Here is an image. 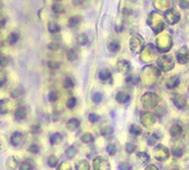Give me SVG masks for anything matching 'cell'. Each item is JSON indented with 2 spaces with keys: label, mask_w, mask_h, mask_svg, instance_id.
Returning <instances> with one entry per match:
<instances>
[{
  "label": "cell",
  "mask_w": 189,
  "mask_h": 170,
  "mask_svg": "<svg viewBox=\"0 0 189 170\" xmlns=\"http://www.w3.org/2000/svg\"><path fill=\"white\" fill-rule=\"evenodd\" d=\"M5 25H6V21L5 19H0V30H2L5 27Z\"/></svg>",
  "instance_id": "49"
},
{
  "label": "cell",
  "mask_w": 189,
  "mask_h": 170,
  "mask_svg": "<svg viewBox=\"0 0 189 170\" xmlns=\"http://www.w3.org/2000/svg\"><path fill=\"white\" fill-rule=\"evenodd\" d=\"M58 170H73V169H71L69 163L67 162V161H65V162L60 163L59 167H58Z\"/></svg>",
  "instance_id": "36"
},
{
  "label": "cell",
  "mask_w": 189,
  "mask_h": 170,
  "mask_svg": "<svg viewBox=\"0 0 189 170\" xmlns=\"http://www.w3.org/2000/svg\"><path fill=\"white\" fill-rule=\"evenodd\" d=\"M112 133H113V129L111 127H105V128H103L101 131V134L103 136H110Z\"/></svg>",
  "instance_id": "41"
},
{
  "label": "cell",
  "mask_w": 189,
  "mask_h": 170,
  "mask_svg": "<svg viewBox=\"0 0 189 170\" xmlns=\"http://www.w3.org/2000/svg\"><path fill=\"white\" fill-rule=\"evenodd\" d=\"M179 6H180L182 9H188L189 2L187 1V0H179Z\"/></svg>",
  "instance_id": "44"
},
{
  "label": "cell",
  "mask_w": 189,
  "mask_h": 170,
  "mask_svg": "<svg viewBox=\"0 0 189 170\" xmlns=\"http://www.w3.org/2000/svg\"><path fill=\"white\" fill-rule=\"evenodd\" d=\"M126 151L128 153H133L135 151V145H134L133 143H128L126 145Z\"/></svg>",
  "instance_id": "48"
},
{
  "label": "cell",
  "mask_w": 189,
  "mask_h": 170,
  "mask_svg": "<svg viewBox=\"0 0 189 170\" xmlns=\"http://www.w3.org/2000/svg\"><path fill=\"white\" fill-rule=\"evenodd\" d=\"M99 77H100V80L105 82V81H108L111 78V73H110V70L109 69H102L100 70V73H99Z\"/></svg>",
  "instance_id": "14"
},
{
  "label": "cell",
  "mask_w": 189,
  "mask_h": 170,
  "mask_svg": "<svg viewBox=\"0 0 189 170\" xmlns=\"http://www.w3.org/2000/svg\"><path fill=\"white\" fill-rule=\"evenodd\" d=\"M92 100H93V102H95V103H100L102 101V94L99 93V92L94 93L93 94V97H92Z\"/></svg>",
  "instance_id": "37"
},
{
  "label": "cell",
  "mask_w": 189,
  "mask_h": 170,
  "mask_svg": "<svg viewBox=\"0 0 189 170\" xmlns=\"http://www.w3.org/2000/svg\"><path fill=\"white\" fill-rule=\"evenodd\" d=\"M24 143V135L23 133L21 132H15L11 134L10 136V144L15 147H18V146H22Z\"/></svg>",
  "instance_id": "2"
},
{
  "label": "cell",
  "mask_w": 189,
  "mask_h": 170,
  "mask_svg": "<svg viewBox=\"0 0 189 170\" xmlns=\"http://www.w3.org/2000/svg\"><path fill=\"white\" fill-rule=\"evenodd\" d=\"M108 48H109V50H110L111 52H117L120 49V44L118 43V42H116V41H112V42H110V43H109Z\"/></svg>",
  "instance_id": "26"
},
{
  "label": "cell",
  "mask_w": 189,
  "mask_h": 170,
  "mask_svg": "<svg viewBox=\"0 0 189 170\" xmlns=\"http://www.w3.org/2000/svg\"><path fill=\"white\" fill-rule=\"evenodd\" d=\"M7 82V76L5 73H0V86H4Z\"/></svg>",
  "instance_id": "45"
},
{
  "label": "cell",
  "mask_w": 189,
  "mask_h": 170,
  "mask_svg": "<svg viewBox=\"0 0 189 170\" xmlns=\"http://www.w3.org/2000/svg\"><path fill=\"white\" fill-rule=\"evenodd\" d=\"M18 39H19V34H18L17 32H11L10 34H9V38H8V42L10 44H15L18 41Z\"/></svg>",
  "instance_id": "24"
},
{
  "label": "cell",
  "mask_w": 189,
  "mask_h": 170,
  "mask_svg": "<svg viewBox=\"0 0 189 170\" xmlns=\"http://www.w3.org/2000/svg\"><path fill=\"white\" fill-rule=\"evenodd\" d=\"M46 163H48V166H49L50 168H56V167L58 166V158H57L56 155H50L49 158H48Z\"/></svg>",
  "instance_id": "19"
},
{
  "label": "cell",
  "mask_w": 189,
  "mask_h": 170,
  "mask_svg": "<svg viewBox=\"0 0 189 170\" xmlns=\"http://www.w3.org/2000/svg\"><path fill=\"white\" fill-rule=\"evenodd\" d=\"M180 100H177V97H173V102H175V104L177 106V107L179 108V109H181V108L185 107V100L183 99H181V97H179Z\"/></svg>",
  "instance_id": "33"
},
{
  "label": "cell",
  "mask_w": 189,
  "mask_h": 170,
  "mask_svg": "<svg viewBox=\"0 0 189 170\" xmlns=\"http://www.w3.org/2000/svg\"><path fill=\"white\" fill-rule=\"evenodd\" d=\"M81 139L82 142L85 143V144H90V143H92L94 141V137H93V135H92L91 133H85V134L82 135Z\"/></svg>",
  "instance_id": "16"
},
{
  "label": "cell",
  "mask_w": 189,
  "mask_h": 170,
  "mask_svg": "<svg viewBox=\"0 0 189 170\" xmlns=\"http://www.w3.org/2000/svg\"><path fill=\"white\" fill-rule=\"evenodd\" d=\"M74 81L73 78H70V77H66L65 80H63V87L66 89V90H71L74 87Z\"/></svg>",
  "instance_id": "21"
},
{
  "label": "cell",
  "mask_w": 189,
  "mask_h": 170,
  "mask_svg": "<svg viewBox=\"0 0 189 170\" xmlns=\"http://www.w3.org/2000/svg\"><path fill=\"white\" fill-rule=\"evenodd\" d=\"M88 120L91 122H98L100 120V116L96 114H90L88 115Z\"/></svg>",
  "instance_id": "40"
},
{
  "label": "cell",
  "mask_w": 189,
  "mask_h": 170,
  "mask_svg": "<svg viewBox=\"0 0 189 170\" xmlns=\"http://www.w3.org/2000/svg\"><path fill=\"white\" fill-rule=\"evenodd\" d=\"M181 132H182V129H181V127L179 125H175V126H172L171 127V129H170V133H171V135L172 136H178V135H180L181 134Z\"/></svg>",
  "instance_id": "25"
},
{
  "label": "cell",
  "mask_w": 189,
  "mask_h": 170,
  "mask_svg": "<svg viewBox=\"0 0 189 170\" xmlns=\"http://www.w3.org/2000/svg\"><path fill=\"white\" fill-rule=\"evenodd\" d=\"M118 67H119L120 70H123V72H128L130 69V64L126 60H120L119 63H118Z\"/></svg>",
  "instance_id": "17"
},
{
  "label": "cell",
  "mask_w": 189,
  "mask_h": 170,
  "mask_svg": "<svg viewBox=\"0 0 189 170\" xmlns=\"http://www.w3.org/2000/svg\"><path fill=\"white\" fill-rule=\"evenodd\" d=\"M49 49L50 50H52V51H56V50H58L60 47V44L58 43V42H51V43H49Z\"/></svg>",
  "instance_id": "43"
},
{
  "label": "cell",
  "mask_w": 189,
  "mask_h": 170,
  "mask_svg": "<svg viewBox=\"0 0 189 170\" xmlns=\"http://www.w3.org/2000/svg\"><path fill=\"white\" fill-rule=\"evenodd\" d=\"M130 133L133 134V135H139L140 133H142V129L138 127V126L136 125H133V126H130Z\"/></svg>",
  "instance_id": "35"
},
{
  "label": "cell",
  "mask_w": 189,
  "mask_h": 170,
  "mask_svg": "<svg viewBox=\"0 0 189 170\" xmlns=\"http://www.w3.org/2000/svg\"><path fill=\"white\" fill-rule=\"evenodd\" d=\"M48 30H49L50 33H58L60 31V26L54 22H50L49 25H48Z\"/></svg>",
  "instance_id": "20"
},
{
  "label": "cell",
  "mask_w": 189,
  "mask_h": 170,
  "mask_svg": "<svg viewBox=\"0 0 189 170\" xmlns=\"http://www.w3.org/2000/svg\"><path fill=\"white\" fill-rule=\"evenodd\" d=\"M1 6H2V4H1V1H0V7H1Z\"/></svg>",
  "instance_id": "51"
},
{
  "label": "cell",
  "mask_w": 189,
  "mask_h": 170,
  "mask_svg": "<svg viewBox=\"0 0 189 170\" xmlns=\"http://www.w3.org/2000/svg\"><path fill=\"white\" fill-rule=\"evenodd\" d=\"M9 109H10V104H9V101H8L7 99L0 100V114H1V115L8 114Z\"/></svg>",
  "instance_id": "10"
},
{
  "label": "cell",
  "mask_w": 189,
  "mask_h": 170,
  "mask_svg": "<svg viewBox=\"0 0 189 170\" xmlns=\"http://www.w3.org/2000/svg\"><path fill=\"white\" fill-rule=\"evenodd\" d=\"M165 18H167V21H168L170 24H177L179 22L180 16H179V14L175 10V9H170L169 11L165 13Z\"/></svg>",
  "instance_id": "5"
},
{
  "label": "cell",
  "mask_w": 189,
  "mask_h": 170,
  "mask_svg": "<svg viewBox=\"0 0 189 170\" xmlns=\"http://www.w3.org/2000/svg\"><path fill=\"white\" fill-rule=\"evenodd\" d=\"M79 23H81V18L78 17V16H73V17H70L69 21H68V26H69V27H76Z\"/></svg>",
  "instance_id": "18"
},
{
  "label": "cell",
  "mask_w": 189,
  "mask_h": 170,
  "mask_svg": "<svg viewBox=\"0 0 189 170\" xmlns=\"http://www.w3.org/2000/svg\"><path fill=\"white\" fill-rule=\"evenodd\" d=\"M52 10L56 13V14H61L65 11V7L60 2H56V4L52 5Z\"/></svg>",
  "instance_id": "23"
},
{
  "label": "cell",
  "mask_w": 189,
  "mask_h": 170,
  "mask_svg": "<svg viewBox=\"0 0 189 170\" xmlns=\"http://www.w3.org/2000/svg\"><path fill=\"white\" fill-rule=\"evenodd\" d=\"M67 58H68L69 61L76 60L77 59V52L75 51L74 49H70V50H68V52H67Z\"/></svg>",
  "instance_id": "27"
},
{
  "label": "cell",
  "mask_w": 189,
  "mask_h": 170,
  "mask_svg": "<svg viewBox=\"0 0 189 170\" xmlns=\"http://www.w3.org/2000/svg\"><path fill=\"white\" fill-rule=\"evenodd\" d=\"M48 66H49L50 69H58L60 67V64L58 61H53V60H50L48 63Z\"/></svg>",
  "instance_id": "38"
},
{
  "label": "cell",
  "mask_w": 189,
  "mask_h": 170,
  "mask_svg": "<svg viewBox=\"0 0 189 170\" xmlns=\"http://www.w3.org/2000/svg\"><path fill=\"white\" fill-rule=\"evenodd\" d=\"M28 152L30 153H33V154H38L40 152V146L36 144V143H33L31 145L28 146Z\"/></svg>",
  "instance_id": "30"
},
{
  "label": "cell",
  "mask_w": 189,
  "mask_h": 170,
  "mask_svg": "<svg viewBox=\"0 0 189 170\" xmlns=\"http://www.w3.org/2000/svg\"><path fill=\"white\" fill-rule=\"evenodd\" d=\"M76 104H77V100H76V97H70L69 99H68V101H67V108L68 109H74V108L76 107Z\"/></svg>",
  "instance_id": "28"
},
{
  "label": "cell",
  "mask_w": 189,
  "mask_h": 170,
  "mask_svg": "<svg viewBox=\"0 0 189 170\" xmlns=\"http://www.w3.org/2000/svg\"><path fill=\"white\" fill-rule=\"evenodd\" d=\"M61 141H62V134H60V133H53L52 135L50 136V143H51V145L60 144Z\"/></svg>",
  "instance_id": "11"
},
{
  "label": "cell",
  "mask_w": 189,
  "mask_h": 170,
  "mask_svg": "<svg viewBox=\"0 0 189 170\" xmlns=\"http://www.w3.org/2000/svg\"><path fill=\"white\" fill-rule=\"evenodd\" d=\"M58 97H59V95H58V92H56V91H51L49 95H48V99H49L50 102H56L58 100Z\"/></svg>",
  "instance_id": "32"
},
{
  "label": "cell",
  "mask_w": 189,
  "mask_h": 170,
  "mask_svg": "<svg viewBox=\"0 0 189 170\" xmlns=\"http://www.w3.org/2000/svg\"><path fill=\"white\" fill-rule=\"evenodd\" d=\"M93 167L95 170H110V164L104 158H96L93 162Z\"/></svg>",
  "instance_id": "3"
},
{
  "label": "cell",
  "mask_w": 189,
  "mask_h": 170,
  "mask_svg": "<svg viewBox=\"0 0 189 170\" xmlns=\"http://www.w3.org/2000/svg\"><path fill=\"white\" fill-rule=\"evenodd\" d=\"M107 152H108L110 155H115L117 152L116 145H113V144H109V145L107 146Z\"/></svg>",
  "instance_id": "34"
},
{
  "label": "cell",
  "mask_w": 189,
  "mask_h": 170,
  "mask_svg": "<svg viewBox=\"0 0 189 170\" xmlns=\"http://www.w3.org/2000/svg\"><path fill=\"white\" fill-rule=\"evenodd\" d=\"M88 42V39L86 34H79L77 36V43L79 45H85Z\"/></svg>",
  "instance_id": "29"
},
{
  "label": "cell",
  "mask_w": 189,
  "mask_h": 170,
  "mask_svg": "<svg viewBox=\"0 0 189 170\" xmlns=\"http://www.w3.org/2000/svg\"><path fill=\"white\" fill-rule=\"evenodd\" d=\"M77 154V149H76V146L74 145H70L69 147H67L66 150V156L68 159H73L74 156Z\"/></svg>",
  "instance_id": "15"
},
{
  "label": "cell",
  "mask_w": 189,
  "mask_h": 170,
  "mask_svg": "<svg viewBox=\"0 0 189 170\" xmlns=\"http://www.w3.org/2000/svg\"><path fill=\"white\" fill-rule=\"evenodd\" d=\"M15 119L18 120V122H21V120H24L26 118V116H27V109L26 107L24 106H21V107H18L16 110H15Z\"/></svg>",
  "instance_id": "6"
},
{
  "label": "cell",
  "mask_w": 189,
  "mask_h": 170,
  "mask_svg": "<svg viewBox=\"0 0 189 170\" xmlns=\"http://www.w3.org/2000/svg\"><path fill=\"white\" fill-rule=\"evenodd\" d=\"M83 1H84V0H73L74 5H81Z\"/></svg>",
  "instance_id": "50"
},
{
  "label": "cell",
  "mask_w": 189,
  "mask_h": 170,
  "mask_svg": "<svg viewBox=\"0 0 189 170\" xmlns=\"http://www.w3.org/2000/svg\"><path fill=\"white\" fill-rule=\"evenodd\" d=\"M75 170H90V163L86 160H81V161L76 162Z\"/></svg>",
  "instance_id": "12"
},
{
  "label": "cell",
  "mask_w": 189,
  "mask_h": 170,
  "mask_svg": "<svg viewBox=\"0 0 189 170\" xmlns=\"http://www.w3.org/2000/svg\"><path fill=\"white\" fill-rule=\"evenodd\" d=\"M158 65L160 66L161 69L167 72V70L173 68V60H172V58L171 57H169V56H162L161 58H159Z\"/></svg>",
  "instance_id": "1"
},
{
  "label": "cell",
  "mask_w": 189,
  "mask_h": 170,
  "mask_svg": "<svg viewBox=\"0 0 189 170\" xmlns=\"http://www.w3.org/2000/svg\"><path fill=\"white\" fill-rule=\"evenodd\" d=\"M23 94H24V91L22 90L21 87H17V89H15V90L11 92V97H14V99H18V97H21Z\"/></svg>",
  "instance_id": "31"
},
{
  "label": "cell",
  "mask_w": 189,
  "mask_h": 170,
  "mask_svg": "<svg viewBox=\"0 0 189 170\" xmlns=\"http://www.w3.org/2000/svg\"><path fill=\"white\" fill-rule=\"evenodd\" d=\"M19 163H21V162H19V160H18L16 156H10V158H8V159H7V167L11 170L18 169Z\"/></svg>",
  "instance_id": "8"
},
{
  "label": "cell",
  "mask_w": 189,
  "mask_h": 170,
  "mask_svg": "<svg viewBox=\"0 0 189 170\" xmlns=\"http://www.w3.org/2000/svg\"><path fill=\"white\" fill-rule=\"evenodd\" d=\"M35 162L32 159H25L19 163L18 169L19 170H35Z\"/></svg>",
  "instance_id": "7"
},
{
  "label": "cell",
  "mask_w": 189,
  "mask_h": 170,
  "mask_svg": "<svg viewBox=\"0 0 189 170\" xmlns=\"http://www.w3.org/2000/svg\"><path fill=\"white\" fill-rule=\"evenodd\" d=\"M177 60L180 64H187L189 60V50L186 47L181 48V50H179L177 52Z\"/></svg>",
  "instance_id": "4"
},
{
  "label": "cell",
  "mask_w": 189,
  "mask_h": 170,
  "mask_svg": "<svg viewBox=\"0 0 189 170\" xmlns=\"http://www.w3.org/2000/svg\"><path fill=\"white\" fill-rule=\"evenodd\" d=\"M178 84H179V78L177 76L171 77V78L168 81V87H169V89H175V87L178 86Z\"/></svg>",
  "instance_id": "22"
},
{
  "label": "cell",
  "mask_w": 189,
  "mask_h": 170,
  "mask_svg": "<svg viewBox=\"0 0 189 170\" xmlns=\"http://www.w3.org/2000/svg\"><path fill=\"white\" fill-rule=\"evenodd\" d=\"M9 63V60H8L7 57H5V56L0 55V67H6Z\"/></svg>",
  "instance_id": "39"
},
{
  "label": "cell",
  "mask_w": 189,
  "mask_h": 170,
  "mask_svg": "<svg viewBox=\"0 0 189 170\" xmlns=\"http://www.w3.org/2000/svg\"><path fill=\"white\" fill-rule=\"evenodd\" d=\"M129 99H130V97L127 93H125V92H119V93L116 95V100L118 101V102H120V103H126V102L129 101Z\"/></svg>",
  "instance_id": "13"
},
{
  "label": "cell",
  "mask_w": 189,
  "mask_h": 170,
  "mask_svg": "<svg viewBox=\"0 0 189 170\" xmlns=\"http://www.w3.org/2000/svg\"><path fill=\"white\" fill-rule=\"evenodd\" d=\"M79 126H81V122L77 118H70L67 122V128L69 131H76L79 128Z\"/></svg>",
  "instance_id": "9"
},
{
  "label": "cell",
  "mask_w": 189,
  "mask_h": 170,
  "mask_svg": "<svg viewBox=\"0 0 189 170\" xmlns=\"http://www.w3.org/2000/svg\"><path fill=\"white\" fill-rule=\"evenodd\" d=\"M137 81L138 80H137L135 76H133V75H129V76H127V78H126L127 83H130V84H136Z\"/></svg>",
  "instance_id": "46"
},
{
  "label": "cell",
  "mask_w": 189,
  "mask_h": 170,
  "mask_svg": "<svg viewBox=\"0 0 189 170\" xmlns=\"http://www.w3.org/2000/svg\"><path fill=\"white\" fill-rule=\"evenodd\" d=\"M118 169L119 170H130L131 169V166H130L129 163L123 162V163H120L119 166H118Z\"/></svg>",
  "instance_id": "42"
},
{
  "label": "cell",
  "mask_w": 189,
  "mask_h": 170,
  "mask_svg": "<svg viewBox=\"0 0 189 170\" xmlns=\"http://www.w3.org/2000/svg\"><path fill=\"white\" fill-rule=\"evenodd\" d=\"M31 132L33 133V134H39V133L41 132V126H40L39 124H36V125L32 126Z\"/></svg>",
  "instance_id": "47"
}]
</instances>
